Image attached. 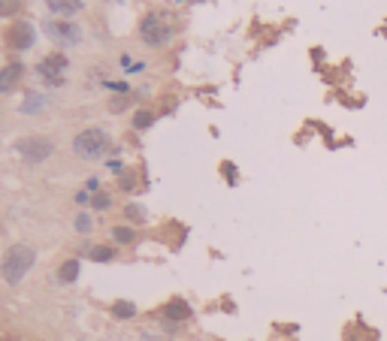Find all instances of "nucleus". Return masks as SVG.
<instances>
[{"label":"nucleus","mask_w":387,"mask_h":341,"mask_svg":"<svg viewBox=\"0 0 387 341\" xmlns=\"http://www.w3.org/2000/svg\"><path fill=\"white\" fill-rule=\"evenodd\" d=\"M43 30L48 33V39H55L57 46H76L79 43V28L76 24H70V21H48L43 24Z\"/></svg>","instance_id":"obj_6"},{"label":"nucleus","mask_w":387,"mask_h":341,"mask_svg":"<svg viewBox=\"0 0 387 341\" xmlns=\"http://www.w3.org/2000/svg\"><path fill=\"white\" fill-rule=\"evenodd\" d=\"M112 311H115V317H125V320L136 314V308H134L130 302H115V308H112Z\"/></svg>","instance_id":"obj_16"},{"label":"nucleus","mask_w":387,"mask_h":341,"mask_svg":"<svg viewBox=\"0 0 387 341\" xmlns=\"http://www.w3.org/2000/svg\"><path fill=\"white\" fill-rule=\"evenodd\" d=\"M88 257H91L94 263H109L112 257H115V251H112V248H106V245H97V248H91V251H88Z\"/></svg>","instance_id":"obj_13"},{"label":"nucleus","mask_w":387,"mask_h":341,"mask_svg":"<svg viewBox=\"0 0 387 341\" xmlns=\"http://www.w3.org/2000/svg\"><path fill=\"white\" fill-rule=\"evenodd\" d=\"M15 151H19V157L28 163H43L46 157L55 154V142L52 139H43V136H28V139H19V142H15Z\"/></svg>","instance_id":"obj_4"},{"label":"nucleus","mask_w":387,"mask_h":341,"mask_svg":"<svg viewBox=\"0 0 387 341\" xmlns=\"http://www.w3.org/2000/svg\"><path fill=\"white\" fill-rule=\"evenodd\" d=\"M37 254L30 251L28 245H12L10 251L3 254V260H0V275H3L6 284H19V281L30 272V266H34Z\"/></svg>","instance_id":"obj_1"},{"label":"nucleus","mask_w":387,"mask_h":341,"mask_svg":"<svg viewBox=\"0 0 387 341\" xmlns=\"http://www.w3.org/2000/svg\"><path fill=\"white\" fill-rule=\"evenodd\" d=\"M76 230H79V232H88V230H91V218H88V214H79Z\"/></svg>","instance_id":"obj_20"},{"label":"nucleus","mask_w":387,"mask_h":341,"mask_svg":"<svg viewBox=\"0 0 387 341\" xmlns=\"http://www.w3.org/2000/svg\"><path fill=\"white\" fill-rule=\"evenodd\" d=\"M21 10V0H0V15H15Z\"/></svg>","instance_id":"obj_17"},{"label":"nucleus","mask_w":387,"mask_h":341,"mask_svg":"<svg viewBox=\"0 0 387 341\" xmlns=\"http://www.w3.org/2000/svg\"><path fill=\"white\" fill-rule=\"evenodd\" d=\"M106 148H109V133L103 127H88L73 139V151H76L82 160H97V157L106 154Z\"/></svg>","instance_id":"obj_3"},{"label":"nucleus","mask_w":387,"mask_h":341,"mask_svg":"<svg viewBox=\"0 0 387 341\" xmlns=\"http://www.w3.org/2000/svg\"><path fill=\"white\" fill-rule=\"evenodd\" d=\"M176 37V24H172L163 12H148L143 21H139V39L152 48H163L167 43H172Z\"/></svg>","instance_id":"obj_2"},{"label":"nucleus","mask_w":387,"mask_h":341,"mask_svg":"<svg viewBox=\"0 0 387 341\" xmlns=\"http://www.w3.org/2000/svg\"><path fill=\"white\" fill-rule=\"evenodd\" d=\"M76 275H79V260H67L61 266V272H57V278L64 281V284H70V281H76Z\"/></svg>","instance_id":"obj_12"},{"label":"nucleus","mask_w":387,"mask_h":341,"mask_svg":"<svg viewBox=\"0 0 387 341\" xmlns=\"http://www.w3.org/2000/svg\"><path fill=\"white\" fill-rule=\"evenodd\" d=\"M127 218L139 223V221H145V212L139 209V205H127Z\"/></svg>","instance_id":"obj_19"},{"label":"nucleus","mask_w":387,"mask_h":341,"mask_svg":"<svg viewBox=\"0 0 387 341\" xmlns=\"http://www.w3.org/2000/svg\"><path fill=\"white\" fill-rule=\"evenodd\" d=\"M21 79H24V66L19 61L6 64L3 70H0V94H10V91H15Z\"/></svg>","instance_id":"obj_8"},{"label":"nucleus","mask_w":387,"mask_h":341,"mask_svg":"<svg viewBox=\"0 0 387 341\" xmlns=\"http://www.w3.org/2000/svg\"><path fill=\"white\" fill-rule=\"evenodd\" d=\"M112 239H115V242H121V245H127V242H134V230H130V227H115Z\"/></svg>","instance_id":"obj_15"},{"label":"nucleus","mask_w":387,"mask_h":341,"mask_svg":"<svg viewBox=\"0 0 387 341\" xmlns=\"http://www.w3.org/2000/svg\"><path fill=\"white\" fill-rule=\"evenodd\" d=\"M46 6L61 19H73V15L85 10V0H46Z\"/></svg>","instance_id":"obj_9"},{"label":"nucleus","mask_w":387,"mask_h":341,"mask_svg":"<svg viewBox=\"0 0 387 341\" xmlns=\"http://www.w3.org/2000/svg\"><path fill=\"white\" fill-rule=\"evenodd\" d=\"M109 203H112V199H109V196H106V194H97V196L91 199V205H94V209H97V212H103V209H109Z\"/></svg>","instance_id":"obj_18"},{"label":"nucleus","mask_w":387,"mask_h":341,"mask_svg":"<svg viewBox=\"0 0 387 341\" xmlns=\"http://www.w3.org/2000/svg\"><path fill=\"white\" fill-rule=\"evenodd\" d=\"M43 103H46V100L39 97V94H28V97H24V103L19 106V109H21L24 115H34V112L43 109Z\"/></svg>","instance_id":"obj_11"},{"label":"nucleus","mask_w":387,"mask_h":341,"mask_svg":"<svg viewBox=\"0 0 387 341\" xmlns=\"http://www.w3.org/2000/svg\"><path fill=\"white\" fill-rule=\"evenodd\" d=\"M64 70H67V57L64 55H48V57H43L39 61V66H37V73L43 76L48 85H64Z\"/></svg>","instance_id":"obj_7"},{"label":"nucleus","mask_w":387,"mask_h":341,"mask_svg":"<svg viewBox=\"0 0 387 341\" xmlns=\"http://www.w3.org/2000/svg\"><path fill=\"white\" fill-rule=\"evenodd\" d=\"M163 314L172 320H185V317H191V308H188V302H182V299H172L167 308H163Z\"/></svg>","instance_id":"obj_10"},{"label":"nucleus","mask_w":387,"mask_h":341,"mask_svg":"<svg viewBox=\"0 0 387 341\" xmlns=\"http://www.w3.org/2000/svg\"><path fill=\"white\" fill-rule=\"evenodd\" d=\"M152 121H154V115L148 112V109H139V112L134 115V127H136V130H145V127H152Z\"/></svg>","instance_id":"obj_14"},{"label":"nucleus","mask_w":387,"mask_h":341,"mask_svg":"<svg viewBox=\"0 0 387 341\" xmlns=\"http://www.w3.org/2000/svg\"><path fill=\"white\" fill-rule=\"evenodd\" d=\"M3 43L12 48V52H24V48H30L37 43V33H34V24L28 21H15L10 30L3 33Z\"/></svg>","instance_id":"obj_5"}]
</instances>
